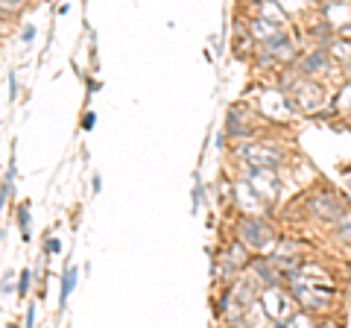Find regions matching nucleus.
Instances as JSON below:
<instances>
[{"instance_id": "f257e3e1", "label": "nucleus", "mask_w": 351, "mask_h": 328, "mask_svg": "<svg viewBox=\"0 0 351 328\" xmlns=\"http://www.w3.org/2000/svg\"><path fill=\"white\" fill-rule=\"evenodd\" d=\"M232 156L234 161L246 164V167H276L284 170L287 164H293V152L287 144H281L278 138H269V135H258L252 141H240V144L232 147Z\"/></svg>"}, {"instance_id": "f03ea898", "label": "nucleus", "mask_w": 351, "mask_h": 328, "mask_svg": "<svg viewBox=\"0 0 351 328\" xmlns=\"http://www.w3.org/2000/svg\"><path fill=\"white\" fill-rule=\"evenodd\" d=\"M269 214H240L234 220V237L243 240V244L252 249L255 255H269L272 249L278 246L281 232L276 223L267 220Z\"/></svg>"}, {"instance_id": "7ed1b4c3", "label": "nucleus", "mask_w": 351, "mask_h": 328, "mask_svg": "<svg viewBox=\"0 0 351 328\" xmlns=\"http://www.w3.org/2000/svg\"><path fill=\"white\" fill-rule=\"evenodd\" d=\"M293 97L295 108H299V115L304 117H325L331 115V82L328 80H316V76H302L299 82L293 85L287 91Z\"/></svg>"}, {"instance_id": "20e7f679", "label": "nucleus", "mask_w": 351, "mask_h": 328, "mask_svg": "<svg viewBox=\"0 0 351 328\" xmlns=\"http://www.w3.org/2000/svg\"><path fill=\"white\" fill-rule=\"evenodd\" d=\"M255 112L267 120L269 126H287L290 120L299 115V108H295L293 103V97L278 89L276 82L267 85V89H261L258 91V100H255Z\"/></svg>"}, {"instance_id": "39448f33", "label": "nucleus", "mask_w": 351, "mask_h": 328, "mask_svg": "<svg viewBox=\"0 0 351 328\" xmlns=\"http://www.w3.org/2000/svg\"><path fill=\"white\" fill-rule=\"evenodd\" d=\"M299 202L304 205V214L311 217V220L325 223V226H331L343 214H348L343 196L334 194V191H328V188H311L307 194L299 196Z\"/></svg>"}, {"instance_id": "423d86ee", "label": "nucleus", "mask_w": 351, "mask_h": 328, "mask_svg": "<svg viewBox=\"0 0 351 328\" xmlns=\"http://www.w3.org/2000/svg\"><path fill=\"white\" fill-rule=\"evenodd\" d=\"M261 311L272 325H287L290 316L299 311L293 290L287 284H272V288H261Z\"/></svg>"}, {"instance_id": "0eeeda50", "label": "nucleus", "mask_w": 351, "mask_h": 328, "mask_svg": "<svg viewBox=\"0 0 351 328\" xmlns=\"http://www.w3.org/2000/svg\"><path fill=\"white\" fill-rule=\"evenodd\" d=\"M240 176L255 188V194L269 205V209L278 202L281 188H284L281 170H276V167H246V164H240Z\"/></svg>"}, {"instance_id": "6e6552de", "label": "nucleus", "mask_w": 351, "mask_h": 328, "mask_svg": "<svg viewBox=\"0 0 351 328\" xmlns=\"http://www.w3.org/2000/svg\"><path fill=\"white\" fill-rule=\"evenodd\" d=\"M232 209H237V214H269V205L261 200L243 176L232 182Z\"/></svg>"}, {"instance_id": "1a4fd4ad", "label": "nucleus", "mask_w": 351, "mask_h": 328, "mask_svg": "<svg viewBox=\"0 0 351 328\" xmlns=\"http://www.w3.org/2000/svg\"><path fill=\"white\" fill-rule=\"evenodd\" d=\"M331 115L351 117V76L334 89V94H331Z\"/></svg>"}, {"instance_id": "9d476101", "label": "nucleus", "mask_w": 351, "mask_h": 328, "mask_svg": "<svg viewBox=\"0 0 351 328\" xmlns=\"http://www.w3.org/2000/svg\"><path fill=\"white\" fill-rule=\"evenodd\" d=\"M331 237H334V244H339V246H346V244H351V214H343L339 220H334L331 226Z\"/></svg>"}, {"instance_id": "9b49d317", "label": "nucleus", "mask_w": 351, "mask_h": 328, "mask_svg": "<svg viewBox=\"0 0 351 328\" xmlns=\"http://www.w3.org/2000/svg\"><path fill=\"white\" fill-rule=\"evenodd\" d=\"M29 3H32V0H0V6H3V18H6V21H9V15L18 18Z\"/></svg>"}]
</instances>
